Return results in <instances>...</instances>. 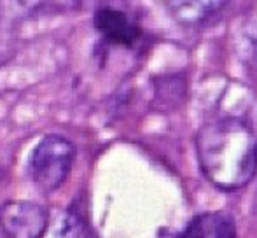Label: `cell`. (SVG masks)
Masks as SVG:
<instances>
[{
  "label": "cell",
  "mask_w": 257,
  "mask_h": 238,
  "mask_svg": "<svg viewBox=\"0 0 257 238\" xmlns=\"http://www.w3.org/2000/svg\"><path fill=\"white\" fill-rule=\"evenodd\" d=\"M196 149L201 172L219 189H240L257 172V137L240 119L206 123L198 132Z\"/></svg>",
  "instance_id": "6da1fadb"
},
{
  "label": "cell",
  "mask_w": 257,
  "mask_h": 238,
  "mask_svg": "<svg viewBox=\"0 0 257 238\" xmlns=\"http://www.w3.org/2000/svg\"><path fill=\"white\" fill-rule=\"evenodd\" d=\"M48 226V212L35 201L9 200L0 205V228L9 238H42Z\"/></svg>",
  "instance_id": "3957f363"
},
{
  "label": "cell",
  "mask_w": 257,
  "mask_h": 238,
  "mask_svg": "<svg viewBox=\"0 0 257 238\" xmlns=\"http://www.w3.org/2000/svg\"><path fill=\"white\" fill-rule=\"evenodd\" d=\"M81 231V224H79V217L74 212H67L65 217H61L60 226H58L56 236L58 238H77Z\"/></svg>",
  "instance_id": "52a82bcc"
},
{
  "label": "cell",
  "mask_w": 257,
  "mask_h": 238,
  "mask_svg": "<svg viewBox=\"0 0 257 238\" xmlns=\"http://www.w3.org/2000/svg\"><path fill=\"white\" fill-rule=\"evenodd\" d=\"M177 238H236V226L226 212H205L191 219Z\"/></svg>",
  "instance_id": "5b68a950"
},
{
  "label": "cell",
  "mask_w": 257,
  "mask_h": 238,
  "mask_svg": "<svg viewBox=\"0 0 257 238\" xmlns=\"http://www.w3.org/2000/svg\"><path fill=\"white\" fill-rule=\"evenodd\" d=\"M93 21H95L96 30L112 44L132 48L142 34L140 28L128 18V14H124L119 9H112V7L98 9L95 13Z\"/></svg>",
  "instance_id": "277c9868"
},
{
  "label": "cell",
  "mask_w": 257,
  "mask_h": 238,
  "mask_svg": "<svg viewBox=\"0 0 257 238\" xmlns=\"http://www.w3.org/2000/svg\"><path fill=\"white\" fill-rule=\"evenodd\" d=\"M177 6L182 7V9H177L179 20L182 21V23H200V21L206 20L208 16H212L215 11H219V7H222L224 4L222 2H193L194 9H191L189 2H179Z\"/></svg>",
  "instance_id": "8992f818"
},
{
  "label": "cell",
  "mask_w": 257,
  "mask_h": 238,
  "mask_svg": "<svg viewBox=\"0 0 257 238\" xmlns=\"http://www.w3.org/2000/svg\"><path fill=\"white\" fill-rule=\"evenodd\" d=\"M75 146L63 135H46L34 147L28 160V174L44 193H54L63 186L74 167Z\"/></svg>",
  "instance_id": "7a4b0ae2"
}]
</instances>
